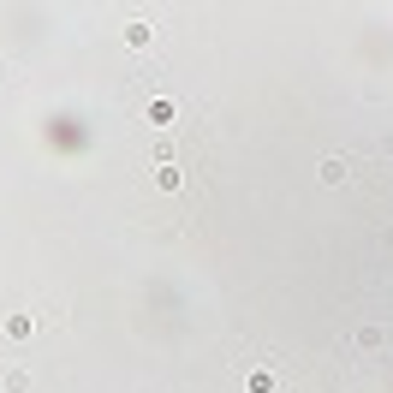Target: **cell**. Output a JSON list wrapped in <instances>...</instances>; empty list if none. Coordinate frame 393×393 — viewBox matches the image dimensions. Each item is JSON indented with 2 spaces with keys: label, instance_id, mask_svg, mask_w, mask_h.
<instances>
[{
  "label": "cell",
  "instance_id": "cell-1",
  "mask_svg": "<svg viewBox=\"0 0 393 393\" xmlns=\"http://www.w3.org/2000/svg\"><path fill=\"white\" fill-rule=\"evenodd\" d=\"M322 179H328V185H340V179H352V161H346V155H340V161H322Z\"/></svg>",
  "mask_w": 393,
  "mask_h": 393
}]
</instances>
